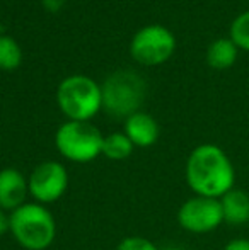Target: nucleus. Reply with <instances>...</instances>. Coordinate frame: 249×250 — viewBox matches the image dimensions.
<instances>
[{"instance_id": "nucleus-1", "label": "nucleus", "mask_w": 249, "mask_h": 250, "mask_svg": "<svg viewBox=\"0 0 249 250\" xmlns=\"http://www.w3.org/2000/svg\"><path fill=\"white\" fill-rule=\"evenodd\" d=\"M236 170L227 153L217 145L196 146L186 162V182L196 196L220 199L234 189Z\"/></svg>"}, {"instance_id": "nucleus-2", "label": "nucleus", "mask_w": 249, "mask_h": 250, "mask_svg": "<svg viewBox=\"0 0 249 250\" xmlns=\"http://www.w3.org/2000/svg\"><path fill=\"white\" fill-rule=\"evenodd\" d=\"M10 231L26 250H45L53 244L57 223L43 204L26 203L10 213Z\"/></svg>"}, {"instance_id": "nucleus-3", "label": "nucleus", "mask_w": 249, "mask_h": 250, "mask_svg": "<svg viewBox=\"0 0 249 250\" xmlns=\"http://www.w3.org/2000/svg\"><path fill=\"white\" fill-rule=\"evenodd\" d=\"M145 82L132 70L114 72L101 85L103 109L113 118H130L145 99Z\"/></svg>"}, {"instance_id": "nucleus-4", "label": "nucleus", "mask_w": 249, "mask_h": 250, "mask_svg": "<svg viewBox=\"0 0 249 250\" xmlns=\"http://www.w3.org/2000/svg\"><path fill=\"white\" fill-rule=\"evenodd\" d=\"M57 102L68 121H89L103 109L101 87L87 75H70L58 85Z\"/></svg>"}, {"instance_id": "nucleus-5", "label": "nucleus", "mask_w": 249, "mask_h": 250, "mask_svg": "<svg viewBox=\"0 0 249 250\" xmlns=\"http://www.w3.org/2000/svg\"><path fill=\"white\" fill-rule=\"evenodd\" d=\"M104 136L89 121H67L55 135L57 150L70 162L87 164L103 155Z\"/></svg>"}, {"instance_id": "nucleus-6", "label": "nucleus", "mask_w": 249, "mask_h": 250, "mask_svg": "<svg viewBox=\"0 0 249 250\" xmlns=\"http://www.w3.org/2000/svg\"><path fill=\"white\" fill-rule=\"evenodd\" d=\"M176 50V38L160 24H149L136 31L130 43V55L140 65L156 66L167 62Z\"/></svg>"}, {"instance_id": "nucleus-7", "label": "nucleus", "mask_w": 249, "mask_h": 250, "mask_svg": "<svg viewBox=\"0 0 249 250\" xmlns=\"http://www.w3.org/2000/svg\"><path fill=\"white\" fill-rule=\"evenodd\" d=\"M178 221L191 233H208L224 223L220 199L195 196L184 201L178 211Z\"/></svg>"}, {"instance_id": "nucleus-8", "label": "nucleus", "mask_w": 249, "mask_h": 250, "mask_svg": "<svg viewBox=\"0 0 249 250\" xmlns=\"http://www.w3.org/2000/svg\"><path fill=\"white\" fill-rule=\"evenodd\" d=\"M29 194L40 204L55 203L68 188V174L60 162L48 160L40 164L27 179Z\"/></svg>"}, {"instance_id": "nucleus-9", "label": "nucleus", "mask_w": 249, "mask_h": 250, "mask_svg": "<svg viewBox=\"0 0 249 250\" xmlns=\"http://www.w3.org/2000/svg\"><path fill=\"white\" fill-rule=\"evenodd\" d=\"M27 194H29L27 181L17 168L0 170V209H17L23 204H26Z\"/></svg>"}, {"instance_id": "nucleus-10", "label": "nucleus", "mask_w": 249, "mask_h": 250, "mask_svg": "<svg viewBox=\"0 0 249 250\" xmlns=\"http://www.w3.org/2000/svg\"><path fill=\"white\" fill-rule=\"evenodd\" d=\"M159 125L147 112H135L125 119V135L130 142L140 148L152 146L159 140Z\"/></svg>"}, {"instance_id": "nucleus-11", "label": "nucleus", "mask_w": 249, "mask_h": 250, "mask_svg": "<svg viewBox=\"0 0 249 250\" xmlns=\"http://www.w3.org/2000/svg\"><path fill=\"white\" fill-rule=\"evenodd\" d=\"M224 221L229 225H244L249 221V194L243 189H230L220 198Z\"/></svg>"}, {"instance_id": "nucleus-12", "label": "nucleus", "mask_w": 249, "mask_h": 250, "mask_svg": "<svg viewBox=\"0 0 249 250\" xmlns=\"http://www.w3.org/2000/svg\"><path fill=\"white\" fill-rule=\"evenodd\" d=\"M237 50L230 38H219L206 50V63L215 70H227L236 63Z\"/></svg>"}, {"instance_id": "nucleus-13", "label": "nucleus", "mask_w": 249, "mask_h": 250, "mask_svg": "<svg viewBox=\"0 0 249 250\" xmlns=\"http://www.w3.org/2000/svg\"><path fill=\"white\" fill-rule=\"evenodd\" d=\"M133 146L125 133H111L103 140V155L110 160H125L132 155Z\"/></svg>"}, {"instance_id": "nucleus-14", "label": "nucleus", "mask_w": 249, "mask_h": 250, "mask_svg": "<svg viewBox=\"0 0 249 250\" xmlns=\"http://www.w3.org/2000/svg\"><path fill=\"white\" fill-rule=\"evenodd\" d=\"M23 62V50L19 43L9 34L0 33V70H16Z\"/></svg>"}, {"instance_id": "nucleus-15", "label": "nucleus", "mask_w": 249, "mask_h": 250, "mask_svg": "<svg viewBox=\"0 0 249 250\" xmlns=\"http://www.w3.org/2000/svg\"><path fill=\"white\" fill-rule=\"evenodd\" d=\"M230 40L237 48L249 51V10L239 14L230 24Z\"/></svg>"}, {"instance_id": "nucleus-16", "label": "nucleus", "mask_w": 249, "mask_h": 250, "mask_svg": "<svg viewBox=\"0 0 249 250\" xmlns=\"http://www.w3.org/2000/svg\"><path fill=\"white\" fill-rule=\"evenodd\" d=\"M116 250H159V249L156 247V244H152V242L143 237H128L125 240H121V244L118 245Z\"/></svg>"}, {"instance_id": "nucleus-17", "label": "nucleus", "mask_w": 249, "mask_h": 250, "mask_svg": "<svg viewBox=\"0 0 249 250\" xmlns=\"http://www.w3.org/2000/svg\"><path fill=\"white\" fill-rule=\"evenodd\" d=\"M224 250H249V240H246V238H236V240H230Z\"/></svg>"}, {"instance_id": "nucleus-18", "label": "nucleus", "mask_w": 249, "mask_h": 250, "mask_svg": "<svg viewBox=\"0 0 249 250\" xmlns=\"http://www.w3.org/2000/svg\"><path fill=\"white\" fill-rule=\"evenodd\" d=\"M41 3L48 12H58L65 5V0H41Z\"/></svg>"}, {"instance_id": "nucleus-19", "label": "nucleus", "mask_w": 249, "mask_h": 250, "mask_svg": "<svg viewBox=\"0 0 249 250\" xmlns=\"http://www.w3.org/2000/svg\"><path fill=\"white\" fill-rule=\"evenodd\" d=\"M9 230H10V216H7L5 211L0 209V237H3Z\"/></svg>"}, {"instance_id": "nucleus-20", "label": "nucleus", "mask_w": 249, "mask_h": 250, "mask_svg": "<svg viewBox=\"0 0 249 250\" xmlns=\"http://www.w3.org/2000/svg\"><path fill=\"white\" fill-rule=\"evenodd\" d=\"M0 29H2V26H0Z\"/></svg>"}]
</instances>
